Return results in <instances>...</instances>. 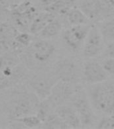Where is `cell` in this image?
Returning a JSON list of instances; mask_svg holds the SVG:
<instances>
[{
	"label": "cell",
	"instance_id": "28",
	"mask_svg": "<svg viewBox=\"0 0 114 129\" xmlns=\"http://www.w3.org/2000/svg\"><path fill=\"white\" fill-rule=\"evenodd\" d=\"M8 14V10L7 9L5 4L0 2V20H4L7 18Z\"/></svg>",
	"mask_w": 114,
	"mask_h": 129
},
{
	"label": "cell",
	"instance_id": "17",
	"mask_svg": "<svg viewBox=\"0 0 114 129\" xmlns=\"http://www.w3.org/2000/svg\"><path fill=\"white\" fill-rule=\"evenodd\" d=\"M41 127L46 128H69L66 123L55 112L48 115L46 120L42 122Z\"/></svg>",
	"mask_w": 114,
	"mask_h": 129
},
{
	"label": "cell",
	"instance_id": "24",
	"mask_svg": "<svg viewBox=\"0 0 114 129\" xmlns=\"http://www.w3.org/2000/svg\"><path fill=\"white\" fill-rule=\"evenodd\" d=\"M14 81V79L12 77L6 75L0 70V90H3L10 87Z\"/></svg>",
	"mask_w": 114,
	"mask_h": 129
},
{
	"label": "cell",
	"instance_id": "32",
	"mask_svg": "<svg viewBox=\"0 0 114 129\" xmlns=\"http://www.w3.org/2000/svg\"><path fill=\"white\" fill-rule=\"evenodd\" d=\"M113 16H114V10H113Z\"/></svg>",
	"mask_w": 114,
	"mask_h": 129
},
{
	"label": "cell",
	"instance_id": "15",
	"mask_svg": "<svg viewBox=\"0 0 114 129\" xmlns=\"http://www.w3.org/2000/svg\"><path fill=\"white\" fill-rule=\"evenodd\" d=\"M62 24L58 19H54L50 22L38 34V36L42 39H49L54 38L55 36L60 34L62 30Z\"/></svg>",
	"mask_w": 114,
	"mask_h": 129
},
{
	"label": "cell",
	"instance_id": "21",
	"mask_svg": "<svg viewBox=\"0 0 114 129\" xmlns=\"http://www.w3.org/2000/svg\"><path fill=\"white\" fill-rule=\"evenodd\" d=\"M15 120L20 122L24 125L25 128H36L41 126L42 124V120H40L37 115H27L21 118L14 119Z\"/></svg>",
	"mask_w": 114,
	"mask_h": 129
},
{
	"label": "cell",
	"instance_id": "2",
	"mask_svg": "<svg viewBox=\"0 0 114 129\" xmlns=\"http://www.w3.org/2000/svg\"><path fill=\"white\" fill-rule=\"evenodd\" d=\"M70 102L71 106L76 110L80 118L81 126L87 127L94 124L95 116L84 91L79 87L70 99Z\"/></svg>",
	"mask_w": 114,
	"mask_h": 129
},
{
	"label": "cell",
	"instance_id": "26",
	"mask_svg": "<svg viewBox=\"0 0 114 129\" xmlns=\"http://www.w3.org/2000/svg\"><path fill=\"white\" fill-rule=\"evenodd\" d=\"M10 48L11 45L8 42V40L0 38V56L8 53Z\"/></svg>",
	"mask_w": 114,
	"mask_h": 129
},
{
	"label": "cell",
	"instance_id": "19",
	"mask_svg": "<svg viewBox=\"0 0 114 129\" xmlns=\"http://www.w3.org/2000/svg\"><path fill=\"white\" fill-rule=\"evenodd\" d=\"M18 60L16 55L6 53L0 56V70H12L18 64Z\"/></svg>",
	"mask_w": 114,
	"mask_h": 129
},
{
	"label": "cell",
	"instance_id": "30",
	"mask_svg": "<svg viewBox=\"0 0 114 129\" xmlns=\"http://www.w3.org/2000/svg\"><path fill=\"white\" fill-rule=\"evenodd\" d=\"M64 1H66V2H69V3L72 4H74V3H75V2H76V0H64Z\"/></svg>",
	"mask_w": 114,
	"mask_h": 129
},
{
	"label": "cell",
	"instance_id": "27",
	"mask_svg": "<svg viewBox=\"0 0 114 129\" xmlns=\"http://www.w3.org/2000/svg\"><path fill=\"white\" fill-rule=\"evenodd\" d=\"M104 55L107 58H114V41L108 42L105 49Z\"/></svg>",
	"mask_w": 114,
	"mask_h": 129
},
{
	"label": "cell",
	"instance_id": "1",
	"mask_svg": "<svg viewBox=\"0 0 114 129\" xmlns=\"http://www.w3.org/2000/svg\"><path fill=\"white\" fill-rule=\"evenodd\" d=\"M91 104L97 110L105 115H114V84L99 83L92 85L89 89Z\"/></svg>",
	"mask_w": 114,
	"mask_h": 129
},
{
	"label": "cell",
	"instance_id": "6",
	"mask_svg": "<svg viewBox=\"0 0 114 129\" xmlns=\"http://www.w3.org/2000/svg\"><path fill=\"white\" fill-rule=\"evenodd\" d=\"M58 81V79L53 73L52 74L44 73L34 75L29 83L35 95L42 100L49 96L53 87Z\"/></svg>",
	"mask_w": 114,
	"mask_h": 129
},
{
	"label": "cell",
	"instance_id": "23",
	"mask_svg": "<svg viewBox=\"0 0 114 129\" xmlns=\"http://www.w3.org/2000/svg\"><path fill=\"white\" fill-rule=\"evenodd\" d=\"M96 128L99 129L114 128V115H105L102 117L97 124Z\"/></svg>",
	"mask_w": 114,
	"mask_h": 129
},
{
	"label": "cell",
	"instance_id": "33",
	"mask_svg": "<svg viewBox=\"0 0 114 129\" xmlns=\"http://www.w3.org/2000/svg\"></svg>",
	"mask_w": 114,
	"mask_h": 129
},
{
	"label": "cell",
	"instance_id": "13",
	"mask_svg": "<svg viewBox=\"0 0 114 129\" xmlns=\"http://www.w3.org/2000/svg\"><path fill=\"white\" fill-rule=\"evenodd\" d=\"M55 18V14L47 11L38 14L30 25L29 31L31 34H38L49 22Z\"/></svg>",
	"mask_w": 114,
	"mask_h": 129
},
{
	"label": "cell",
	"instance_id": "16",
	"mask_svg": "<svg viewBox=\"0 0 114 129\" xmlns=\"http://www.w3.org/2000/svg\"><path fill=\"white\" fill-rule=\"evenodd\" d=\"M99 31L105 41H114V18H109L101 22Z\"/></svg>",
	"mask_w": 114,
	"mask_h": 129
},
{
	"label": "cell",
	"instance_id": "12",
	"mask_svg": "<svg viewBox=\"0 0 114 129\" xmlns=\"http://www.w3.org/2000/svg\"><path fill=\"white\" fill-rule=\"evenodd\" d=\"M54 112L66 123L69 128H79L82 127L80 118L71 105L59 106L54 110Z\"/></svg>",
	"mask_w": 114,
	"mask_h": 129
},
{
	"label": "cell",
	"instance_id": "3",
	"mask_svg": "<svg viewBox=\"0 0 114 129\" xmlns=\"http://www.w3.org/2000/svg\"><path fill=\"white\" fill-rule=\"evenodd\" d=\"M91 26L88 24L71 26L62 35L63 42L73 52H78L83 47Z\"/></svg>",
	"mask_w": 114,
	"mask_h": 129
},
{
	"label": "cell",
	"instance_id": "29",
	"mask_svg": "<svg viewBox=\"0 0 114 129\" xmlns=\"http://www.w3.org/2000/svg\"><path fill=\"white\" fill-rule=\"evenodd\" d=\"M57 0H40L41 4H42V6L44 7V9L46 8H48L49 6L55 3Z\"/></svg>",
	"mask_w": 114,
	"mask_h": 129
},
{
	"label": "cell",
	"instance_id": "8",
	"mask_svg": "<svg viewBox=\"0 0 114 129\" xmlns=\"http://www.w3.org/2000/svg\"><path fill=\"white\" fill-rule=\"evenodd\" d=\"M104 40L98 27L93 26L83 47V54L86 58H95L102 52Z\"/></svg>",
	"mask_w": 114,
	"mask_h": 129
},
{
	"label": "cell",
	"instance_id": "20",
	"mask_svg": "<svg viewBox=\"0 0 114 129\" xmlns=\"http://www.w3.org/2000/svg\"><path fill=\"white\" fill-rule=\"evenodd\" d=\"M18 33L16 27L10 23L4 22L0 24V38L2 39L7 40L14 39Z\"/></svg>",
	"mask_w": 114,
	"mask_h": 129
},
{
	"label": "cell",
	"instance_id": "10",
	"mask_svg": "<svg viewBox=\"0 0 114 129\" xmlns=\"http://www.w3.org/2000/svg\"><path fill=\"white\" fill-rule=\"evenodd\" d=\"M56 47L46 39L36 40L30 45V52L34 60L40 64L48 62L53 57Z\"/></svg>",
	"mask_w": 114,
	"mask_h": 129
},
{
	"label": "cell",
	"instance_id": "31",
	"mask_svg": "<svg viewBox=\"0 0 114 129\" xmlns=\"http://www.w3.org/2000/svg\"><path fill=\"white\" fill-rule=\"evenodd\" d=\"M5 1H6V0H0V2H2V3L5 4Z\"/></svg>",
	"mask_w": 114,
	"mask_h": 129
},
{
	"label": "cell",
	"instance_id": "18",
	"mask_svg": "<svg viewBox=\"0 0 114 129\" xmlns=\"http://www.w3.org/2000/svg\"><path fill=\"white\" fill-rule=\"evenodd\" d=\"M32 42V36L27 32H19L14 39L12 47L15 51L19 52L23 48L30 46Z\"/></svg>",
	"mask_w": 114,
	"mask_h": 129
},
{
	"label": "cell",
	"instance_id": "25",
	"mask_svg": "<svg viewBox=\"0 0 114 129\" xmlns=\"http://www.w3.org/2000/svg\"><path fill=\"white\" fill-rule=\"evenodd\" d=\"M102 65L108 75H114V58H107L103 62Z\"/></svg>",
	"mask_w": 114,
	"mask_h": 129
},
{
	"label": "cell",
	"instance_id": "7",
	"mask_svg": "<svg viewBox=\"0 0 114 129\" xmlns=\"http://www.w3.org/2000/svg\"><path fill=\"white\" fill-rule=\"evenodd\" d=\"M38 14L36 8L28 0L22 2L12 11V16L16 25L23 30L30 29V25Z\"/></svg>",
	"mask_w": 114,
	"mask_h": 129
},
{
	"label": "cell",
	"instance_id": "14",
	"mask_svg": "<svg viewBox=\"0 0 114 129\" xmlns=\"http://www.w3.org/2000/svg\"><path fill=\"white\" fill-rule=\"evenodd\" d=\"M65 18L70 26L88 24V17L79 8L72 7L65 16Z\"/></svg>",
	"mask_w": 114,
	"mask_h": 129
},
{
	"label": "cell",
	"instance_id": "22",
	"mask_svg": "<svg viewBox=\"0 0 114 129\" xmlns=\"http://www.w3.org/2000/svg\"><path fill=\"white\" fill-rule=\"evenodd\" d=\"M52 110H53V108L50 104L49 102L47 100V99H44L42 100V102H39L38 108L36 110V115L43 122L48 116V115L52 113Z\"/></svg>",
	"mask_w": 114,
	"mask_h": 129
},
{
	"label": "cell",
	"instance_id": "4",
	"mask_svg": "<svg viewBox=\"0 0 114 129\" xmlns=\"http://www.w3.org/2000/svg\"><path fill=\"white\" fill-rule=\"evenodd\" d=\"M53 73L58 81L76 84L81 77L78 64L72 59L64 58L56 62L54 67Z\"/></svg>",
	"mask_w": 114,
	"mask_h": 129
},
{
	"label": "cell",
	"instance_id": "5",
	"mask_svg": "<svg viewBox=\"0 0 114 129\" xmlns=\"http://www.w3.org/2000/svg\"><path fill=\"white\" fill-rule=\"evenodd\" d=\"M78 89V87L74 86L73 83L58 81L53 87L49 96L46 99L52 108L55 110L59 106L65 104L66 102L70 100Z\"/></svg>",
	"mask_w": 114,
	"mask_h": 129
},
{
	"label": "cell",
	"instance_id": "11",
	"mask_svg": "<svg viewBox=\"0 0 114 129\" xmlns=\"http://www.w3.org/2000/svg\"><path fill=\"white\" fill-rule=\"evenodd\" d=\"M83 76L85 82L94 85L105 81L108 78V73L105 71L102 64L96 61L90 60L84 64Z\"/></svg>",
	"mask_w": 114,
	"mask_h": 129
},
{
	"label": "cell",
	"instance_id": "9",
	"mask_svg": "<svg viewBox=\"0 0 114 129\" xmlns=\"http://www.w3.org/2000/svg\"><path fill=\"white\" fill-rule=\"evenodd\" d=\"M38 97L28 94H23L17 99L10 110V115L12 118H18L30 115L34 109L38 108L39 102Z\"/></svg>",
	"mask_w": 114,
	"mask_h": 129
}]
</instances>
